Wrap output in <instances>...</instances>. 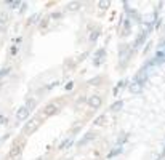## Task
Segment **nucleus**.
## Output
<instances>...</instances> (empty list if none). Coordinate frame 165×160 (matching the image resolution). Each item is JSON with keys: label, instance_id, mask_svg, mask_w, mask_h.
<instances>
[{"label": "nucleus", "instance_id": "nucleus-1", "mask_svg": "<svg viewBox=\"0 0 165 160\" xmlns=\"http://www.w3.org/2000/svg\"><path fill=\"white\" fill-rule=\"evenodd\" d=\"M39 125H40V120H39V118H31L29 122H27L24 127H22V133H24V135L34 133V131L39 128Z\"/></svg>", "mask_w": 165, "mask_h": 160}, {"label": "nucleus", "instance_id": "nucleus-2", "mask_svg": "<svg viewBox=\"0 0 165 160\" xmlns=\"http://www.w3.org/2000/svg\"><path fill=\"white\" fill-rule=\"evenodd\" d=\"M22 146H24V142L15 141V144L11 146V149H10V152H8V157H10L11 160H15L16 157H19V154H21V151H22Z\"/></svg>", "mask_w": 165, "mask_h": 160}, {"label": "nucleus", "instance_id": "nucleus-3", "mask_svg": "<svg viewBox=\"0 0 165 160\" xmlns=\"http://www.w3.org/2000/svg\"><path fill=\"white\" fill-rule=\"evenodd\" d=\"M58 111H59L58 104H56V102H52V104H48V106L43 109V115H48V117H50V115H55Z\"/></svg>", "mask_w": 165, "mask_h": 160}, {"label": "nucleus", "instance_id": "nucleus-4", "mask_svg": "<svg viewBox=\"0 0 165 160\" xmlns=\"http://www.w3.org/2000/svg\"><path fill=\"white\" fill-rule=\"evenodd\" d=\"M27 117H29V111H27L24 106H22V107H19V109L16 111V120H19V122H22V120H26Z\"/></svg>", "mask_w": 165, "mask_h": 160}, {"label": "nucleus", "instance_id": "nucleus-5", "mask_svg": "<svg viewBox=\"0 0 165 160\" xmlns=\"http://www.w3.org/2000/svg\"><path fill=\"white\" fill-rule=\"evenodd\" d=\"M88 106H90V107H93V109L99 107V106H101V98H99L98 95H93L92 98L88 99Z\"/></svg>", "mask_w": 165, "mask_h": 160}, {"label": "nucleus", "instance_id": "nucleus-6", "mask_svg": "<svg viewBox=\"0 0 165 160\" xmlns=\"http://www.w3.org/2000/svg\"><path fill=\"white\" fill-rule=\"evenodd\" d=\"M35 106H37V99L31 98V99H27V102H26V106H24V107H26V109L31 112V111H32V109H34V107H35Z\"/></svg>", "mask_w": 165, "mask_h": 160}, {"label": "nucleus", "instance_id": "nucleus-7", "mask_svg": "<svg viewBox=\"0 0 165 160\" xmlns=\"http://www.w3.org/2000/svg\"><path fill=\"white\" fill-rule=\"evenodd\" d=\"M144 38H146V32H141V35L136 38V42H135V47H140V45L144 42Z\"/></svg>", "mask_w": 165, "mask_h": 160}, {"label": "nucleus", "instance_id": "nucleus-8", "mask_svg": "<svg viewBox=\"0 0 165 160\" xmlns=\"http://www.w3.org/2000/svg\"><path fill=\"white\" fill-rule=\"evenodd\" d=\"M122 106H123V102H122V101H117L116 104L111 107V111H112V112H117V111H120V109H122Z\"/></svg>", "mask_w": 165, "mask_h": 160}, {"label": "nucleus", "instance_id": "nucleus-9", "mask_svg": "<svg viewBox=\"0 0 165 160\" xmlns=\"http://www.w3.org/2000/svg\"><path fill=\"white\" fill-rule=\"evenodd\" d=\"M8 21V15L5 11H0V24H5Z\"/></svg>", "mask_w": 165, "mask_h": 160}, {"label": "nucleus", "instance_id": "nucleus-10", "mask_svg": "<svg viewBox=\"0 0 165 160\" xmlns=\"http://www.w3.org/2000/svg\"><path fill=\"white\" fill-rule=\"evenodd\" d=\"M98 56H99V58L95 59V64H98V62H101V61L104 59V50H99V51H98Z\"/></svg>", "mask_w": 165, "mask_h": 160}, {"label": "nucleus", "instance_id": "nucleus-11", "mask_svg": "<svg viewBox=\"0 0 165 160\" xmlns=\"http://www.w3.org/2000/svg\"><path fill=\"white\" fill-rule=\"evenodd\" d=\"M120 151H122V146H120V144H119V146L116 147V149H114V151H112V152L109 154V157H114V155H117V154H119V152H120Z\"/></svg>", "mask_w": 165, "mask_h": 160}, {"label": "nucleus", "instance_id": "nucleus-12", "mask_svg": "<svg viewBox=\"0 0 165 160\" xmlns=\"http://www.w3.org/2000/svg\"><path fill=\"white\" fill-rule=\"evenodd\" d=\"M8 72H10V67H5L3 71H0V78H2V77H5V75H7Z\"/></svg>", "mask_w": 165, "mask_h": 160}, {"label": "nucleus", "instance_id": "nucleus-13", "mask_svg": "<svg viewBox=\"0 0 165 160\" xmlns=\"http://www.w3.org/2000/svg\"><path fill=\"white\" fill-rule=\"evenodd\" d=\"M140 90H141V85H138V83H135L133 87H132V91H133V93H136V91H140Z\"/></svg>", "mask_w": 165, "mask_h": 160}, {"label": "nucleus", "instance_id": "nucleus-14", "mask_svg": "<svg viewBox=\"0 0 165 160\" xmlns=\"http://www.w3.org/2000/svg\"><path fill=\"white\" fill-rule=\"evenodd\" d=\"M98 34H99V31H98V29H96V31H95V32L92 34V35H90V40H92V42H93V40H95L96 37H98Z\"/></svg>", "mask_w": 165, "mask_h": 160}, {"label": "nucleus", "instance_id": "nucleus-15", "mask_svg": "<svg viewBox=\"0 0 165 160\" xmlns=\"http://www.w3.org/2000/svg\"><path fill=\"white\" fill-rule=\"evenodd\" d=\"M128 32H130V22L127 21V24L123 26V34H128Z\"/></svg>", "mask_w": 165, "mask_h": 160}, {"label": "nucleus", "instance_id": "nucleus-16", "mask_svg": "<svg viewBox=\"0 0 165 160\" xmlns=\"http://www.w3.org/2000/svg\"><path fill=\"white\" fill-rule=\"evenodd\" d=\"M69 8H71V10H77V8H79V3H71Z\"/></svg>", "mask_w": 165, "mask_h": 160}, {"label": "nucleus", "instance_id": "nucleus-17", "mask_svg": "<svg viewBox=\"0 0 165 160\" xmlns=\"http://www.w3.org/2000/svg\"><path fill=\"white\" fill-rule=\"evenodd\" d=\"M18 5H19V2H11V3H10V7H11V8H16Z\"/></svg>", "mask_w": 165, "mask_h": 160}, {"label": "nucleus", "instance_id": "nucleus-18", "mask_svg": "<svg viewBox=\"0 0 165 160\" xmlns=\"http://www.w3.org/2000/svg\"><path fill=\"white\" fill-rule=\"evenodd\" d=\"M101 8H107V5H109V2H101Z\"/></svg>", "mask_w": 165, "mask_h": 160}, {"label": "nucleus", "instance_id": "nucleus-19", "mask_svg": "<svg viewBox=\"0 0 165 160\" xmlns=\"http://www.w3.org/2000/svg\"><path fill=\"white\" fill-rule=\"evenodd\" d=\"M39 160H47V158H39Z\"/></svg>", "mask_w": 165, "mask_h": 160}]
</instances>
